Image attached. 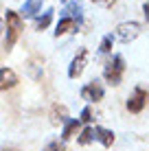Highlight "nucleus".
I'll return each mask as SVG.
<instances>
[{"instance_id":"f257e3e1","label":"nucleus","mask_w":149,"mask_h":151,"mask_svg":"<svg viewBox=\"0 0 149 151\" xmlns=\"http://www.w3.org/2000/svg\"><path fill=\"white\" fill-rule=\"evenodd\" d=\"M20 33H22V18H20V13L9 9L7 11V37H4V48L7 50H11V46L20 37Z\"/></svg>"},{"instance_id":"f03ea898","label":"nucleus","mask_w":149,"mask_h":151,"mask_svg":"<svg viewBox=\"0 0 149 151\" xmlns=\"http://www.w3.org/2000/svg\"><path fill=\"white\" fill-rule=\"evenodd\" d=\"M123 72H125V59L121 55H114L110 64H105L103 68V79L110 83V86H119L123 79Z\"/></svg>"},{"instance_id":"7ed1b4c3","label":"nucleus","mask_w":149,"mask_h":151,"mask_svg":"<svg viewBox=\"0 0 149 151\" xmlns=\"http://www.w3.org/2000/svg\"><path fill=\"white\" fill-rule=\"evenodd\" d=\"M138 35H140V24L138 22H121L119 27H116V37H119L123 44H130Z\"/></svg>"},{"instance_id":"20e7f679","label":"nucleus","mask_w":149,"mask_h":151,"mask_svg":"<svg viewBox=\"0 0 149 151\" xmlns=\"http://www.w3.org/2000/svg\"><path fill=\"white\" fill-rule=\"evenodd\" d=\"M147 101H149L147 90H145V88H136V90L132 92V96L127 99V110H130L132 114H138V112L145 110Z\"/></svg>"},{"instance_id":"39448f33","label":"nucleus","mask_w":149,"mask_h":151,"mask_svg":"<svg viewBox=\"0 0 149 151\" xmlns=\"http://www.w3.org/2000/svg\"><path fill=\"white\" fill-rule=\"evenodd\" d=\"M86 64H88V50H86V48H79V50H77V55L73 57V61H70V66H68V77H70V79L81 77Z\"/></svg>"},{"instance_id":"423d86ee","label":"nucleus","mask_w":149,"mask_h":151,"mask_svg":"<svg viewBox=\"0 0 149 151\" xmlns=\"http://www.w3.org/2000/svg\"><path fill=\"white\" fill-rule=\"evenodd\" d=\"M105 94V90H103V86H101V81H96V79H92L90 83H86L83 88H81V96L86 99V101H101Z\"/></svg>"},{"instance_id":"0eeeda50","label":"nucleus","mask_w":149,"mask_h":151,"mask_svg":"<svg viewBox=\"0 0 149 151\" xmlns=\"http://www.w3.org/2000/svg\"><path fill=\"white\" fill-rule=\"evenodd\" d=\"M27 72L31 75V79H35V81H40L42 79V75H44V59L42 57H31V59L27 61Z\"/></svg>"},{"instance_id":"6e6552de","label":"nucleus","mask_w":149,"mask_h":151,"mask_svg":"<svg viewBox=\"0 0 149 151\" xmlns=\"http://www.w3.org/2000/svg\"><path fill=\"white\" fill-rule=\"evenodd\" d=\"M15 86H18V75L11 68H0V92L11 90Z\"/></svg>"},{"instance_id":"1a4fd4ad","label":"nucleus","mask_w":149,"mask_h":151,"mask_svg":"<svg viewBox=\"0 0 149 151\" xmlns=\"http://www.w3.org/2000/svg\"><path fill=\"white\" fill-rule=\"evenodd\" d=\"M79 29V22L73 18H61L57 22V27H55V37H61V35L66 33H75V31Z\"/></svg>"},{"instance_id":"9d476101","label":"nucleus","mask_w":149,"mask_h":151,"mask_svg":"<svg viewBox=\"0 0 149 151\" xmlns=\"http://www.w3.org/2000/svg\"><path fill=\"white\" fill-rule=\"evenodd\" d=\"M50 123L53 125H66L68 123V110H66V105H53L50 107Z\"/></svg>"},{"instance_id":"9b49d317","label":"nucleus","mask_w":149,"mask_h":151,"mask_svg":"<svg viewBox=\"0 0 149 151\" xmlns=\"http://www.w3.org/2000/svg\"><path fill=\"white\" fill-rule=\"evenodd\" d=\"M83 11H81V4L79 2H70V4H66L64 7V11H61V18H73L77 20V22L81 24V20H83V15H81Z\"/></svg>"},{"instance_id":"f8f14e48","label":"nucleus","mask_w":149,"mask_h":151,"mask_svg":"<svg viewBox=\"0 0 149 151\" xmlns=\"http://www.w3.org/2000/svg\"><path fill=\"white\" fill-rule=\"evenodd\" d=\"M94 138L99 140L103 147H112V145H114V132H110V129H105V127H94Z\"/></svg>"},{"instance_id":"ddd939ff","label":"nucleus","mask_w":149,"mask_h":151,"mask_svg":"<svg viewBox=\"0 0 149 151\" xmlns=\"http://www.w3.org/2000/svg\"><path fill=\"white\" fill-rule=\"evenodd\" d=\"M40 9H42V0H24L20 13H22L24 18H35V15L40 13Z\"/></svg>"},{"instance_id":"4468645a","label":"nucleus","mask_w":149,"mask_h":151,"mask_svg":"<svg viewBox=\"0 0 149 151\" xmlns=\"http://www.w3.org/2000/svg\"><path fill=\"white\" fill-rule=\"evenodd\" d=\"M79 129H81L79 118H68V123L64 125V132H61V140H70Z\"/></svg>"},{"instance_id":"2eb2a0df","label":"nucleus","mask_w":149,"mask_h":151,"mask_svg":"<svg viewBox=\"0 0 149 151\" xmlns=\"http://www.w3.org/2000/svg\"><path fill=\"white\" fill-rule=\"evenodd\" d=\"M53 9H46V11L42 15H37V20H35V29L37 31H44V29H48L50 27V22H53Z\"/></svg>"},{"instance_id":"dca6fc26","label":"nucleus","mask_w":149,"mask_h":151,"mask_svg":"<svg viewBox=\"0 0 149 151\" xmlns=\"http://www.w3.org/2000/svg\"><path fill=\"white\" fill-rule=\"evenodd\" d=\"M92 140H94V127H86L79 132V138H77L79 145H90Z\"/></svg>"},{"instance_id":"f3484780","label":"nucleus","mask_w":149,"mask_h":151,"mask_svg":"<svg viewBox=\"0 0 149 151\" xmlns=\"http://www.w3.org/2000/svg\"><path fill=\"white\" fill-rule=\"evenodd\" d=\"M112 44H114V37H112V35H105V37L101 40V44H99V53L101 55H107L112 50Z\"/></svg>"},{"instance_id":"a211bd4d","label":"nucleus","mask_w":149,"mask_h":151,"mask_svg":"<svg viewBox=\"0 0 149 151\" xmlns=\"http://www.w3.org/2000/svg\"><path fill=\"white\" fill-rule=\"evenodd\" d=\"M42 151H66V147H64V142H59V140H50Z\"/></svg>"},{"instance_id":"6ab92c4d","label":"nucleus","mask_w":149,"mask_h":151,"mask_svg":"<svg viewBox=\"0 0 149 151\" xmlns=\"http://www.w3.org/2000/svg\"><path fill=\"white\" fill-rule=\"evenodd\" d=\"M92 121V110L90 107H83L81 110V116H79V123H90Z\"/></svg>"},{"instance_id":"aec40b11","label":"nucleus","mask_w":149,"mask_h":151,"mask_svg":"<svg viewBox=\"0 0 149 151\" xmlns=\"http://www.w3.org/2000/svg\"><path fill=\"white\" fill-rule=\"evenodd\" d=\"M94 4H101V7H112V4H116V0H92Z\"/></svg>"},{"instance_id":"412c9836","label":"nucleus","mask_w":149,"mask_h":151,"mask_svg":"<svg viewBox=\"0 0 149 151\" xmlns=\"http://www.w3.org/2000/svg\"><path fill=\"white\" fill-rule=\"evenodd\" d=\"M143 11H145V18H147V22H149V0L145 2V7H143Z\"/></svg>"},{"instance_id":"4be33fe9","label":"nucleus","mask_w":149,"mask_h":151,"mask_svg":"<svg viewBox=\"0 0 149 151\" xmlns=\"http://www.w3.org/2000/svg\"><path fill=\"white\" fill-rule=\"evenodd\" d=\"M0 151H15V149H0Z\"/></svg>"},{"instance_id":"5701e85b","label":"nucleus","mask_w":149,"mask_h":151,"mask_svg":"<svg viewBox=\"0 0 149 151\" xmlns=\"http://www.w3.org/2000/svg\"><path fill=\"white\" fill-rule=\"evenodd\" d=\"M0 31H2V20H0Z\"/></svg>"},{"instance_id":"b1692460","label":"nucleus","mask_w":149,"mask_h":151,"mask_svg":"<svg viewBox=\"0 0 149 151\" xmlns=\"http://www.w3.org/2000/svg\"><path fill=\"white\" fill-rule=\"evenodd\" d=\"M61 2H68V0H61Z\"/></svg>"},{"instance_id":"393cba45","label":"nucleus","mask_w":149,"mask_h":151,"mask_svg":"<svg viewBox=\"0 0 149 151\" xmlns=\"http://www.w3.org/2000/svg\"><path fill=\"white\" fill-rule=\"evenodd\" d=\"M75 2H79V0H75Z\"/></svg>"}]
</instances>
